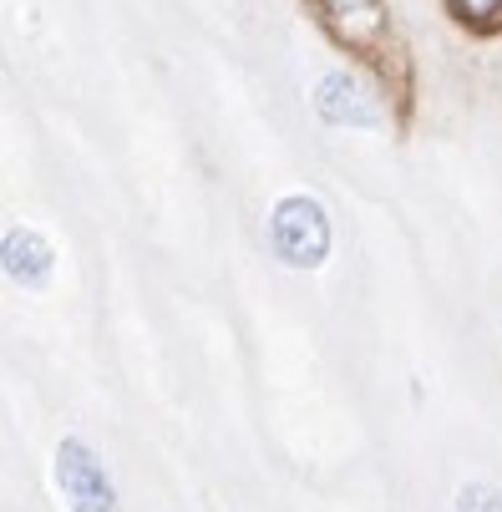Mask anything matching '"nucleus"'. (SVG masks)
Instances as JSON below:
<instances>
[{
	"label": "nucleus",
	"mask_w": 502,
	"mask_h": 512,
	"mask_svg": "<svg viewBox=\"0 0 502 512\" xmlns=\"http://www.w3.org/2000/svg\"><path fill=\"white\" fill-rule=\"evenodd\" d=\"M269 229H274V249H279L284 264H295V269H320L325 264V254H330V224H325V208L315 198H305V193L279 198Z\"/></svg>",
	"instance_id": "nucleus-1"
},
{
	"label": "nucleus",
	"mask_w": 502,
	"mask_h": 512,
	"mask_svg": "<svg viewBox=\"0 0 502 512\" xmlns=\"http://www.w3.org/2000/svg\"><path fill=\"white\" fill-rule=\"evenodd\" d=\"M56 487H61V502L71 512H117V492H112L102 462L77 436H66L56 447Z\"/></svg>",
	"instance_id": "nucleus-2"
},
{
	"label": "nucleus",
	"mask_w": 502,
	"mask_h": 512,
	"mask_svg": "<svg viewBox=\"0 0 502 512\" xmlns=\"http://www.w3.org/2000/svg\"><path fill=\"white\" fill-rule=\"evenodd\" d=\"M315 107H320V117L335 122V127H376V122H381L376 97L355 82V77H345V71H330V77L315 87Z\"/></svg>",
	"instance_id": "nucleus-3"
},
{
	"label": "nucleus",
	"mask_w": 502,
	"mask_h": 512,
	"mask_svg": "<svg viewBox=\"0 0 502 512\" xmlns=\"http://www.w3.org/2000/svg\"><path fill=\"white\" fill-rule=\"evenodd\" d=\"M320 11L330 31L355 51H371L386 31V0H320Z\"/></svg>",
	"instance_id": "nucleus-4"
},
{
	"label": "nucleus",
	"mask_w": 502,
	"mask_h": 512,
	"mask_svg": "<svg viewBox=\"0 0 502 512\" xmlns=\"http://www.w3.org/2000/svg\"><path fill=\"white\" fill-rule=\"evenodd\" d=\"M51 244L36 234V229H11L6 234V274L21 279V284H41L51 274Z\"/></svg>",
	"instance_id": "nucleus-5"
},
{
	"label": "nucleus",
	"mask_w": 502,
	"mask_h": 512,
	"mask_svg": "<svg viewBox=\"0 0 502 512\" xmlns=\"http://www.w3.org/2000/svg\"><path fill=\"white\" fill-rule=\"evenodd\" d=\"M457 512H502V492H492V487L472 482V487H462V492H457Z\"/></svg>",
	"instance_id": "nucleus-6"
},
{
	"label": "nucleus",
	"mask_w": 502,
	"mask_h": 512,
	"mask_svg": "<svg viewBox=\"0 0 502 512\" xmlns=\"http://www.w3.org/2000/svg\"><path fill=\"white\" fill-rule=\"evenodd\" d=\"M452 6H457L462 16H472V21H492V16L502 11V0H452Z\"/></svg>",
	"instance_id": "nucleus-7"
}]
</instances>
